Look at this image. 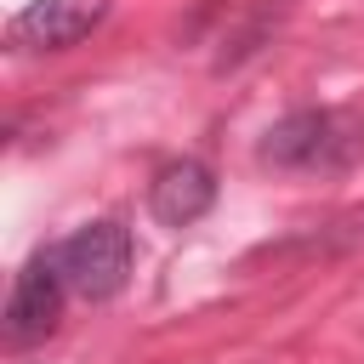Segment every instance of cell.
I'll use <instances>...</instances> for the list:
<instances>
[{"label": "cell", "mask_w": 364, "mask_h": 364, "mask_svg": "<svg viewBox=\"0 0 364 364\" xmlns=\"http://www.w3.org/2000/svg\"><path fill=\"white\" fill-rule=\"evenodd\" d=\"M102 17H108V0H28L11 17L6 40L17 51H63V46H80Z\"/></svg>", "instance_id": "obj_3"}, {"label": "cell", "mask_w": 364, "mask_h": 364, "mask_svg": "<svg viewBox=\"0 0 364 364\" xmlns=\"http://www.w3.org/2000/svg\"><path fill=\"white\" fill-rule=\"evenodd\" d=\"M330 131H336L330 114L301 108V114L279 119V125L262 136V159H267V165H318V159H330Z\"/></svg>", "instance_id": "obj_5"}, {"label": "cell", "mask_w": 364, "mask_h": 364, "mask_svg": "<svg viewBox=\"0 0 364 364\" xmlns=\"http://www.w3.org/2000/svg\"><path fill=\"white\" fill-rule=\"evenodd\" d=\"M57 262H63L68 290H80L85 301H108L131 279V233L119 222H91L57 245Z\"/></svg>", "instance_id": "obj_1"}, {"label": "cell", "mask_w": 364, "mask_h": 364, "mask_svg": "<svg viewBox=\"0 0 364 364\" xmlns=\"http://www.w3.org/2000/svg\"><path fill=\"white\" fill-rule=\"evenodd\" d=\"M63 290H68V279H63L57 250L28 256L23 273H17V284H11V301H6V336H11L17 347L51 336V324H57V313H63Z\"/></svg>", "instance_id": "obj_2"}, {"label": "cell", "mask_w": 364, "mask_h": 364, "mask_svg": "<svg viewBox=\"0 0 364 364\" xmlns=\"http://www.w3.org/2000/svg\"><path fill=\"white\" fill-rule=\"evenodd\" d=\"M210 199H216V176H210L199 159H171V165L154 176V188H148V210H154L165 228L199 222V216L210 210Z\"/></svg>", "instance_id": "obj_4"}]
</instances>
